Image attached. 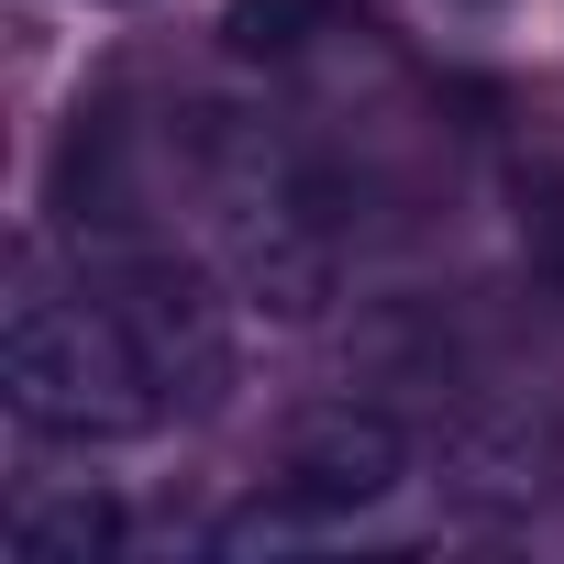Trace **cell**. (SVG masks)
Listing matches in <instances>:
<instances>
[{
	"label": "cell",
	"mask_w": 564,
	"mask_h": 564,
	"mask_svg": "<svg viewBox=\"0 0 564 564\" xmlns=\"http://www.w3.org/2000/svg\"><path fill=\"white\" fill-rule=\"evenodd\" d=\"M432 487L443 509L509 531V520H542L564 498V410L542 399H454L432 421Z\"/></svg>",
	"instance_id": "277c9868"
},
{
	"label": "cell",
	"mask_w": 564,
	"mask_h": 564,
	"mask_svg": "<svg viewBox=\"0 0 564 564\" xmlns=\"http://www.w3.org/2000/svg\"><path fill=\"white\" fill-rule=\"evenodd\" d=\"M12 553H23V564H100V553H122V498H100V487L34 498V509L12 520Z\"/></svg>",
	"instance_id": "8992f818"
},
{
	"label": "cell",
	"mask_w": 564,
	"mask_h": 564,
	"mask_svg": "<svg viewBox=\"0 0 564 564\" xmlns=\"http://www.w3.org/2000/svg\"><path fill=\"white\" fill-rule=\"evenodd\" d=\"M322 34H333V0H232V12H221V45L254 56V67H289Z\"/></svg>",
	"instance_id": "52a82bcc"
},
{
	"label": "cell",
	"mask_w": 564,
	"mask_h": 564,
	"mask_svg": "<svg viewBox=\"0 0 564 564\" xmlns=\"http://www.w3.org/2000/svg\"><path fill=\"white\" fill-rule=\"evenodd\" d=\"M421 465L410 421L377 410V399H322L289 421V443H276V509L289 520H355L377 498H399Z\"/></svg>",
	"instance_id": "5b68a950"
},
{
	"label": "cell",
	"mask_w": 564,
	"mask_h": 564,
	"mask_svg": "<svg viewBox=\"0 0 564 564\" xmlns=\"http://www.w3.org/2000/svg\"><path fill=\"white\" fill-rule=\"evenodd\" d=\"M100 300H111V322L133 333V355H144V377H155V399H166V421H199V410H221L232 399V322H221V300H210V276L188 265V254H166V243H100Z\"/></svg>",
	"instance_id": "3957f363"
},
{
	"label": "cell",
	"mask_w": 564,
	"mask_h": 564,
	"mask_svg": "<svg viewBox=\"0 0 564 564\" xmlns=\"http://www.w3.org/2000/svg\"><path fill=\"white\" fill-rule=\"evenodd\" d=\"M0 399L45 443H133V432L166 421L133 333L100 300V276L89 289H56L34 265L12 276V311H0Z\"/></svg>",
	"instance_id": "7a4b0ae2"
},
{
	"label": "cell",
	"mask_w": 564,
	"mask_h": 564,
	"mask_svg": "<svg viewBox=\"0 0 564 564\" xmlns=\"http://www.w3.org/2000/svg\"><path fill=\"white\" fill-rule=\"evenodd\" d=\"M199 199H210V243L232 265V300L311 333L333 300H344V232H355V188L333 155L289 144L254 111H188L177 133Z\"/></svg>",
	"instance_id": "6da1fadb"
},
{
	"label": "cell",
	"mask_w": 564,
	"mask_h": 564,
	"mask_svg": "<svg viewBox=\"0 0 564 564\" xmlns=\"http://www.w3.org/2000/svg\"><path fill=\"white\" fill-rule=\"evenodd\" d=\"M531 265L564 289V177H542V188H531Z\"/></svg>",
	"instance_id": "ba28073f"
}]
</instances>
